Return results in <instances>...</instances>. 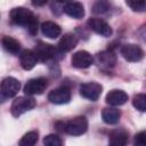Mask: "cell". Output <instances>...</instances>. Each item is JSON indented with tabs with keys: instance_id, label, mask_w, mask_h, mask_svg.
<instances>
[{
	"instance_id": "cell-18",
	"label": "cell",
	"mask_w": 146,
	"mask_h": 146,
	"mask_svg": "<svg viewBox=\"0 0 146 146\" xmlns=\"http://www.w3.org/2000/svg\"><path fill=\"white\" fill-rule=\"evenodd\" d=\"M121 117V112L114 107H106L102 112V119L107 124H116Z\"/></svg>"
},
{
	"instance_id": "cell-24",
	"label": "cell",
	"mask_w": 146,
	"mask_h": 146,
	"mask_svg": "<svg viewBox=\"0 0 146 146\" xmlns=\"http://www.w3.org/2000/svg\"><path fill=\"white\" fill-rule=\"evenodd\" d=\"M125 3L133 11L137 13L146 11V0H125Z\"/></svg>"
},
{
	"instance_id": "cell-7",
	"label": "cell",
	"mask_w": 146,
	"mask_h": 146,
	"mask_svg": "<svg viewBox=\"0 0 146 146\" xmlns=\"http://www.w3.org/2000/svg\"><path fill=\"white\" fill-rule=\"evenodd\" d=\"M122 57L128 62H139L144 57L143 49L135 43H127L121 48Z\"/></svg>"
},
{
	"instance_id": "cell-16",
	"label": "cell",
	"mask_w": 146,
	"mask_h": 146,
	"mask_svg": "<svg viewBox=\"0 0 146 146\" xmlns=\"http://www.w3.org/2000/svg\"><path fill=\"white\" fill-rule=\"evenodd\" d=\"M41 32L43 35H46L49 39H56L60 35L62 29L58 24L54 22H44L41 24Z\"/></svg>"
},
{
	"instance_id": "cell-12",
	"label": "cell",
	"mask_w": 146,
	"mask_h": 146,
	"mask_svg": "<svg viewBox=\"0 0 146 146\" xmlns=\"http://www.w3.org/2000/svg\"><path fill=\"white\" fill-rule=\"evenodd\" d=\"M19 62H21V65L24 70L30 71L36 65L38 56L35 54V51L30 50V49H25L19 54Z\"/></svg>"
},
{
	"instance_id": "cell-19",
	"label": "cell",
	"mask_w": 146,
	"mask_h": 146,
	"mask_svg": "<svg viewBox=\"0 0 146 146\" xmlns=\"http://www.w3.org/2000/svg\"><path fill=\"white\" fill-rule=\"evenodd\" d=\"M128 143V132L124 129H115L110 133V144L114 146H123Z\"/></svg>"
},
{
	"instance_id": "cell-25",
	"label": "cell",
	"mask_w": 146,
	"mask_h": 146,
	"mask_svg": "<svg viewBox=\"0 0 146 146\" xmlns=\"http://www.w3.org/2000/svg\"><path fill=\"white\" fill-rule=\"evenodd\" d=\"M43 144L47 146H60L63 143H62V139L57 135L51 133L43 138Z\"/></svg>"
},
{
	"instance_id": "cell-21",
	"label": "cell",
	"mask_w": 146,
	"mask_h": 146,
	"mask_svg": "<svg viewBox=\"0 0 146 146\" xmlns=\"http://www.w3.org/2000/svg\"><path fill=\"white\" fill-rule=\"evenodd\" d=\"M38 138H39L38 131H30L22 137V139L19 140V145L21 146H32L38 141Z\"/></svg>"
},
{
	"instance_id": "cell-3",
	"label": "cell",
	"mask_w": 146,
	"mask_h": 146,
	"mask_svg": "<svg viewBox=\"0 0 146 146\" xmlns=\"http://www.w3.org/2000/svg\"><path fill=\"white\" fill-rule=\"evenodd\" d=\"M88 129V120L86 116H76L65 123L64 131L71 136L83 135Z\"/></svg>"
},
{
	"instance_id": "cell-5",
	"label": "cell",
	"mask_w": 146,
	"mask_h": 146,
	"mask_svg": "<svg viewBox=\"0 0 146 146\" xmlns=\"http://www.w3.org/2000/svg\"><path fill=\"white\" fill-rule=\"evenodd\" d=\"M19 88H21V83L17 79L11 76L3 79L1 82V99L3 100L6 98H11L16 96L17 92L19 91Z\"/></svg>"
},
{
	"instance_id": "cell-15",
	"label": "cell",
	"mask_w": 146,
	"mask_h": 146,
	"mask_svg": "<svg viewBox=\"0 0 146 146\" xmlns=\"http://www.w3.org/2000/svg\"><path fill=\"white\" fill-rule=\"evenodd\" d=\"M63 10L67 16L75 19H81L84 16V8L80 2H74V1L68 2L65 5Z\"/></svg>"
},
{
	"instance_id": "cell-23",
	"label": "cell",
	"mask_w": 146,
	"mask_h": 146,
	"mask_svg": "<svg viewBox=\"0 0 146 146\" xmlns=\"http://www.w3.org/2000/svg\"><path fill=\"white\" fill-rule=\"evenodd\" d=\"M132 105L140 112H146V94H138L132 99Z\"/></svg>"
},
{
	"instance_id": "cell-27",
	"label": "cell",
	"mask_w": 146,
	"mask_h": 146,
	"mask_svg": "<svg viewBox=\"0 0 146 146\" xmlns=\"http://www.w3.org/2000/svg\"><path fill=\"white\" fill-rule=\"evenodd\" d=\"M138 36L140 40H143L144 42H146V24L143 25L139 30H138Z\"/></svg>"
},
{
	"instance_id": "cell-26",
	"label": "cell",
	"mask_w": 146,
	"mask_h": 146,
	"mask_svg": "<svg viewBox=\"0 0 146 146\" xmlns=\"http://www.w3.org/2000/svg\"><path fill=\"white\" fill-rule=\"evenodd\" d=\"M135 144L140 146H146V131L138 132L135 136Z\"/></svg>"
},
{
	"instance_id": "cell-9",
	"label": "cell",
	"mask_w": 146,
	"mask_h": 146,
	"mask_svg": "<svg viewBox=\"0 0 146 146\" xmlns=\"http://www.w3.org/2000/svg\"><path fill=\"white\" fill-rule=\"evenodd\" d=\"M71 63H72V66L76 68H87L92 65L94 57L86 50H79L72 55Z\"/></svg>"
},
{
	"instance_id": "cell-29",
	"label": "cell",
	"mask_w": 146,
	"mask_h": 146,
	"mask_svg": "<svg viewBox=\"0 0 146 146\" xmlns=\"http://www.w3.org/2000/svg\"><path fill=\"white\" fill-rule=\"evenodd\" d=\"M56 1L59 3H68V2H72L73 0H56Z\"/></svg>"
},
{
	"instance_id": "cell-20",
	"label": "cell",
	"mask_w": 146,
	"mask_h": 146,
	"mask_svg": "<svg viewBox=\"0 0 146 146\" xmlns=\"http://www.w3.org/2000/svg\"><path fill=\"white\" fill-rule=\"evenodd\" d=\"M2 47H3V49L6 50V51H8V52H10V54H18V51L21 50V43L16 40V39H14V38H11V36H7V35H5L3 38H2Z\"/></svg>"
},
{
	"instance_id": "cell-10",
	"label": "cell",
	"mask_w": 146,
	"mask_h": 146,
	"mask_svg": "<svg viewBox=\"0 0 146 146\" xmlns=\"http://www.w3.org/2000/svg\"><path fill=\"white\" fill-rule=\"evenodd\" d=\"M87 25L91 31H94L95 33L102 36H111L113 33L112 27L104 19H100V18H90L87 22Z\"/></svg>"
},
{
	"instance_id": "cell-4",
	"label": "cell",
	"mask_w": 146,
	"mask_h": 146,
	"mask_svg": "<svg viewBox=\"0 0 146 146\" xmlns=\"http://www.w3.org/2000/svg\"><path fill=\"white\" fill-rule=\"evenodd\" d=\"M34 51L38 56V59H40L42 62H47V60H50V59H57L58 55L62 54L58 48L54 47L52 44L44 43V42H41V41L38 42V44L35 46Z\"/></svg>"
},
{
	"instance_id": "cell-1",
	"label": "cell",
	"mask_w": 146,
	"mask_h": 146,
	"mask_svg": "<svg viewBox=\"0 0 146 146\" xmlns=\"http://www.w3.org/2000/svg\"><path fill=\"white\" fill-rule=\"evenodd\" d=\"M10 19L17 25L24 26L31 34H35L38 31V18L29 9L24 7H16L10 10Z\"/></svg>"
},
{
	"instance_id": "cell-2",
	"label": "cell",
	"mask_w": 146,
	"mask_h": 146,
	"mask_svg": "<svg viewBox=\"0 0 146 146\" xmlns=\"http://www.w3.org/2000/svg\"><path fill=\"white\" fill-rule=\"evenodd\" d=\"M35 105H36V102H35L34 98H32L29 95L27 96H22V97L16 98L13 102L11 107H10V112H11L13 116L18 117L22 114H24L25 112L32 110Z\"/></svg>"
},
{
	"instance_id": "cell-13",
	"label": "cell",
	"mask_w": 146,
	"mask_h": 146,
	"mask_svg": "<svg viewBox=\"0 0 146 146\" xmlns=\"http://www.w3.org/2000/svg\"><path fill=\"white\" fill-rule=\"evenodd\" d=\"M128 102V95L123 90L113 89L106 95V103L112 106H121Z\"/></svg>"
},
{
	"instance_id": "cell-22",
	"label": "cell",
	"mask_w": 146,
	"mask_h": 146,
	"mask_svg": "<svg viewBox=\"0 0 146 146\" xmlns=\"http://www.w3.org/2000/svg\"><path fill=\"white\" fill-rule=\"evenodd\" d=\"M110 7L108 0H96L92 6V11L95 14H105L110 10Z\"/></svg>"
},
{
	"instance_id": "cell-28",
	"label": "cell",
	"mask_w": 146,
	"mask_h": 146,
	"mask_svg": "<svg viewBox=\"0 0 146 146\" xmlns=\"http://www.w3.org/2000/svg\"><path fill=\"white\" fill-rule=\"evenodd\" d=\"M48 0H31L32 5L35 6V7H41V6H44L47 3Z\"/></svg>"
},
{
	"instance_id": "cell-8",
	"label": "cell",
	"mask_w": 146,
	"mask_h": 146,
	"mask_svg": "<svg viewBox=\"0 0 146 146\" xmlns=\"http://www.w3.org/2000/svg\"><path fill=\"white\" fill-rule=\"evenodd\" d=\"M47 84H48L47 83V80L43 79V78L31 79L24 86V92H25V95H29V96L41 95L46 90Z\"/></svg>"
},
{
	"instance_id": "cell-17",
	"label": "cell",
	"mask_w": 146,
	"mask_h": 146,
	"mask_svg": "<svg viewBox=\"0 0 146 146\" xmlns=\"http://www.w3.org/2000/svg\"><path fill=\"white\" fill-rule=\"evenodd\" d=\"M96 60H97V63H98L102 67L111 68V67H113V66L115 65V63H116V56H115L114 52H112V51H102V52L97 54Z\"/></svg>"
},
{
	"instance_id": "cell-6",
	"label": "cell",
	"mask_w": 146,
	"mask_h": 146,
	"mask_svg": "<svg viewBox=\"0 0 146 146\" xmlns=\"http://www.w3.org/2000/svg\"><path fill=\"white\" fill-rule=\"evenodd\" d=\"M102 90H103V87L95 82V81H91V82H87V83H83L80 86V94L83 98L86 99H89L91 102H96L100 94H102Z\"/></svg>"
},
{
	"instance_id": "cell-11",
	"label": "cell",
	"mask_w": 146,
	"mask_h": 146,
	"mask_svg": "<svg viewBox=\"0 0 146 146\" xmlns=\"http://www.w3.org/2000/svg\"><path fill=\"white\" fill-rule=\"evenodd\" d=\"M48 100L56 105L67 104L71 100V91L66 87H60V88L54 89L49 92Z\"/></svg>"
},
{
	"instance_id": "cell-14",
	"label": "cell",
	"mask_w": 146,
	"mask_h": 146,
	"mask_svg": "<svg viewBox=\"0 0 146 146\" xmlns=\"http://www.w3.org/2000/svg\"><path fill=\"white\" fill-rule=\"evenodd\" d=\"M78 44V38L73 33H66L62 36V39L58 42V49L62 54L71 51L73 48H75Z\"/></svg>"
}]
</instances>
